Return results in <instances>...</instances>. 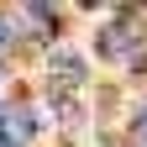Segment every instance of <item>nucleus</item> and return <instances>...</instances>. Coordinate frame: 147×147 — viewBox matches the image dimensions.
Listing matches in <instances>:
<instances>
[{
	"instance_id": "7ed1b4c3",
	"label": "nucleus",
	"mask_w": 147,
	"mask_h": 147,
	"mask_svg": "<svg viewBox=\"0 0 147 147\" xmlns=\"http://www.w3.org/2000/svg\"><path fill=\"white\" fill-rule=\"evenodd\" d=\"M53 68L63 74V84H79V79H84V63L74 58V53H58V58H53Z\"/></svg>"
},
{
	"instance_id": "39448f33",
	"label": "nucleus",
	"mask_w": 147,
	"mask_h": 147,
	"mask_svg": "<svg viewBox=\"0 0 147 147\" xmlns=\"http://www.w3.org/2000/svg\"><path fill=\"white\" fill-rule=\"evenodd\" d=\"M0 42H5V21H0Z\"/></svg>"
},
{
	"instance_id": "20e7f679",
	"label": "nucleus",
	"mask_w": 147,
	"mask_h": 147,
	"mask_svg": "<svg viewBox=\"0 0 147 147\" xmlns=\"http://www.w3.org/2000/svg\"><path fill=\"white\" fill-rule=\"evenodd\" d=\"M137 142H142V147H147V116H142V121H137Z\"/></svg>"
},
{
	"instance_id": "f03ea898",
	"label": "nucleus",
	"mask_w": 147,
	"mask_h": 147,
	"mask_svg": "<svg viewBox=\"0 0 147 147\" xmlns=\"http://www.w3.org/2000/svg\"><path fill=\"white\" fill-rule=\"evenodd\" d=\"M32 131H37L32 110H11V116H5V137H11V147H16V142H32Z\"/></svg>"
},
{
	"instance_id": "423d86ee",
	"label": "nucleus",
	"mask_w": 147,
	"mask_h": 147,
	"mask_svg": "<svg viewBox=\"0 0 147 147\" xmlns=\"http://www.w3.org/2000/svg\"><path fill=\"white\" fill-rule=\"evenodd\" d=\"M0 147H11V142H0Z\"/></svg>"
},
{
	"instance_id": "f257e3e1",
	"label": "nucleus",
	"mask_w": 147,
	"mask_h": 147,
	"mask_svg": "<svg viewBox=\"0 0 147 147\" xmlns=\"http://www.w3.org/2000/svg\"><path fill=\"white\" fill-rule=\"evenodd\" d=\"M137 42H142V32H137L131 16H121V21H110V26L100 32V53H105V58H131Z\"/></svg>"
}]
</instances>
